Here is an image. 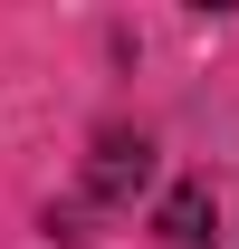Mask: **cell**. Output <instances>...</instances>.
Returning a JSON list of instances; mask_svg holds the SVG:
<instances>
[{
    "instance_id": "cell-1",
    "label": "cell",
    "mask_w": 239,
    "mask_h": 249,
    "mask_svg": "<svg viewBox=\"0 0 239 249\" xmlns=\"http://www.w3.org/2000/svg\"><path fill=\"white\" fill-rule=\"evenodd\" d=\"M163 240L172 249H210V192L201 182H182L172 201H163Z\"/></svg>"
}]
</instances>
